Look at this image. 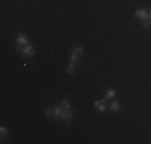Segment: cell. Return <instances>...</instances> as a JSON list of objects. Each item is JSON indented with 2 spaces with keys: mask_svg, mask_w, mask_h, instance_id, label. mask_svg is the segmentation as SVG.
<instances>
[{
  "mask_svg": "<svg viewBox=\"0 0 151 144\" xmlns=\"http://www.w3.org/2000/svg\"><path fill=\"white\" fill-rule=\"evenodd\" d=\"M47 117L50 118H55V120H61V114H63V109H61V106H52L47 109Z\"/></svg>",
  "mask_w": 151,
  "mask_h": 144,
  "instance_id": "1",
  "label": "cell"
},
{
  "mask_svg": "<svg viewBox=\"0 0 151 144\" xmlns=\"http://www.w3.org/2000/svg\"><path fill=\"white\" fill-rule=\"evenodd\" d=\"M135 16H137V18H140V19L143 21V26H145V27H150V26H151V21H150V13L146 11V10L138 8V10L135 11Z\"/></svg>",
  "mask_w": 151,
  "mask_h": 144,
  "instance_id": "2",
  "label": "cell"
},
{
  "mask_svg": "<svg viewBox=\"0 0 151 144\" xmlns=\"http://www.w3.org/2000/svg\"><path fill=\"white\" fill-rule=\"evenodd\" d=\"M82 56H84V48H82V46H74V48H73V53H71V63L76 64Z\"/></svg>",
  "mask_w": 151,
  "mask_h": 144,
  "instance_id": "3",
  "label": "cell"
},
{
  "mask_svg": "<svg viewBox=\"0 0 151 144\" xmlns=\"http://www.w3.org/2000/svg\"><path fill=\"white\" fill-rule=\"evenodd\" d=\"M19 53L23 58H31L34 55V46L31 45V43H27V45H24L23 48H19Z\"/></svg>",
  "mask_w": 151,
  "mask_h": 144,
  "instance_id": "4",
  "label": "cell"
},
{
  "mask_svg": "<svg viewBox=\"0 0 151 144\" xmlns=\"http://www.w3.org/2000/svg\"><path fill=\"white\" fill-rule=\"evenodd\" d=\"M27 43H29V38H27L26 34H18V37H16V45H18V48H23V46L27 45Z\"/></svg>",
  "mask_w": 151,
  "mask_h": 144,
  "instance_id": "5",
  "label": "cell"
},
{
  "mask_svg": "<svg viewBox=\"0 0 151 144\" xmlns=\"http://www.w3.org/2000/svg\"><path fill=\"white\" fill-rule=\"evenodd\" d=\"M73 117H74V110H73V109H71V110H64V112L61 114V120L66 122V123L73 120Z\"/></svg>",
  "mask_w": 151,
  "mask_h": 144,
  "instance_id": "6",
  "label": "cell"
},
{
  "mask_svg": "<svg viewBox=\"0 0 151 144\" xmlns=\"http://www.w3.org/2000/svg\"><path fill=\"white\" fill-rule=\"evenodd\" d=\"M93 106H95V109L96 110H98V112H105V110H106V104H105V101H95V103H93Z\"/></svg>",
  "mask_w": 151,
  "mask_h": 144,
  "instance_id": "7",
  "label": "cell"
},
{
  "mask_svg": "<svg viewBox=\"0 0 151 144\" xmlns=\"http://www.w3.org/2000/svg\"><path fill=\"white\" fill-rule=\"evenodd\" d=\"M60 106H61V109H63V112H64V110H71V101L68 98H64L63 101H61Z\"/></svg>",
  "mask_w": 151,
  "mask_h": 144,
  "instance_id": "8",
  "label": "cell"
},
{
  "mask_svg": "<svg viewBox=\"0 0 151 144\" xmlns=\"http://www.w3.org/2000/svg\"><path fill=\"white\" fill-rule=\"evenodd\" d=\"M114 96H116V91H114L113 88H108L106 91H105V98L106 99H113Z\"/></svg>",
  "mask_w": 151,
  "mask_h": 144,
  "instance_id": "9",
  "label": "cell"
},
{
  "mask_svg": "<svg viewBox=\"0 0 151 144\" xmlns=\"http://www.w3.org/2000/svg\"><path fill=\"white\" fill-rule=\"evenodd\" d=\"M6 135H8V130H6V127H0V139H2V141H5Z\"/></svg>",
  "mask_w": 151,
  "mask_h": 144,
  "instance_id": "10",
  "label": "cell"
},
{
  "mask_svg": "<svg viewBox=\"0 0 151 144\" xmlns=\"http://www.w3.org/2000/svg\"><path fill=\"white\" fill-rule=\"evenodd\" d=\"M111 110H113V112H119L121 110V106H119L117 101H113V103H111Z\"/></svg>",
  "mask_w": 151,
  "mask_h": 144,
  "instance_id": "11",
  "label": "cell"
},
{
  "mask_svg": "<svg viewBox=\"0 0 151 144\" xmlns=\"http://www.w3.org/2000/svg\"><path fill=\"white\" fill-rule=\"evenodd\" d=\"M76 71V64L74 63H69V66H68V69H66V72H68V74H73V72Z\"/></svg>",
  "mask_w": 151,
  "mask_h": 144,
  "instance_id": "12",
  "label": "cell"
},
{
  "mask_svg": "<svg viewBox=\"0 0 151 144\" xmlns=\"http://www.w3.org/2000/svg\"><path fill=\"white\" fill-rule=\"evenodd\" d=\"M150 21H151V13H150Z\"/></svg>",
  "mask_w": 151,
  "mask_h": 144,
  "instance_id": "13",
  "label": "cell"
}]
</instances>
